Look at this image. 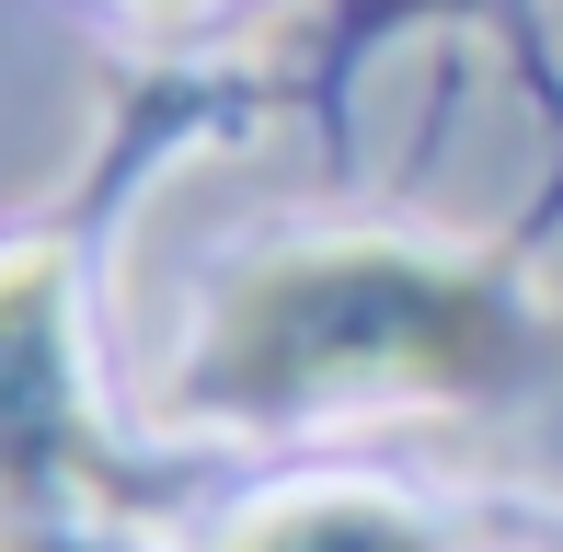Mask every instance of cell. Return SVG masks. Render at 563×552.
I'll return each mask as SVG.
<instances>
[{"instance_id":"cell-1","label":"cell","mask_w":563,"mask_h":552,"mask_svg":"<svg viewBox=\"0 0 563 552\" xmlns=\"http://www.w3.org/2000/svg\"><path fill=\"white\" fill-rule=\"evenodd\" d=\"M563 368V299L506 242L426 231H299L208 288L162 415L208 438H276L334 415L518 404Z\"/></svg>"},{"instance_id":"cell-2","label":"cell","mask_w":563,"mask_h":552,"mask_svg":"<svg viewBox=\"0 0 563 552\" xmlns=\"http://www.w3.org/2000/svg\"><path fill=\"white\" fill-rule=\"evenodd\" d=\"M92 484H104V426H92L69 254L23 242L0 254V518L92 507Z\"/></svg>"},{"instance_id":"cell-3","label":"cell","mask_w":563,"mask_h":552,"mask_svg":"<svg viewBox=\"0 0 563 552\" xmlns=\"http://www.w3.org/2000/svg\"><path fill=\"white\" fill-rule=\"evenodd\" d=\"M208 552H449V518H426L391 484H299L242 507Z\"/></svg>"},{"instance_id":"cell-4","label":"cell","mask_w":563,"mask_h":552,"mask_svg":"<svg viewBox=\"0 0 563 552\" xmlns=\"http://www.w3.org/2000/svg\"><path fill=\"white\" fill-rule=\"evenodd\" d=\"M0 552H139V541L104 530L92 507H46V518H0Z\"/></svg>"},{"instance_id":"cell-5","label":"cell","mask_w":563,"mask_h":552,"mask_svg":"<svg viewBox=\"0 0 563 552\" xmlns=\"http://www.w3.org/2000/svg\"><path fill=\"white\" fill-rule=\"evenodd\" d=\"M126 12H208V0H126Z\"/></svg>"}]
</instances>
